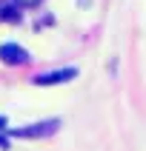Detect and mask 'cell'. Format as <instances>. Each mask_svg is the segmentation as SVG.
Instances as JSON below:
<instances>
[{
    "mask_svg": "<svg viewBox=\"0 0 146 151\" xmlns=\"http://www.w3.org/2000/svg\"><path fill=\"white\" fill-rule=\"evenodd\" d=\"M0 148H9V140H6V137H0Z\"/></svg>",
    "mask_w": 146,
    "mask_h": 151,
    "instance_id": "cell-7",
    "label": "cell"
},
{
    "mask_svg": "<svg viewBox=\"0 0 146 151\" xmlns=\"http://www.w3.org/2000/svg\"><path fill=\"white\" fill-rule=\"evenodd\" d=\"M17 3H20V6H34L37 0H17Z\"/></svg>",
    "mask_w": 146,
    "mask_h": 151,
    "instance_id": "cell-5",
    "label": "cell"
},
{
    "mask_svg": "<svg viewBox=\"0 0 146 151\" xmlns=\"http://www.w3.org/2000/svg\"><path fill=\"white\" fill-rule=\"evenodd\" d=\"M6 126H9V123H6V117H0V131H6Z\"/></svg>",
    "mask_w": 146,
    "mask_h": 151,
    "instance_id": "cell-6",
    "label": "cell"
},
{
    "mask_svg": "<svg viewBox=\"0 0 146 151\" xmlns=\"http://www.w3.org/2000/svg\"><path fill=\"white\" fill-rule=\"evenodd\" d=\"M3 12H0V17H9V20H17V14H15V9L12 6H0Z\"/></svg>",
    "mask_w": 146,
    "mask_h": 151,
    "instance_id": "cell-4",
    "label": "cell"
},
{
    "mask_svg": "<svg viewBox=\"0 0 146 151\" xmlns=\"http://www.w3.org/2000/svg\"><path fill=\"white\" fill-rule=\"evenodd\" d=\"M77 77V68L75 66H66V68H57V71H43L32 80L34 86H60V83H69Z\"/></svg>",
    "mask_w": 146,
    "mask_h": 151,
    "instance_id": "cell-2",
    "label": "cell"
},
{
    "mask_svg": "<svg viewBox=\"0 0 146 151\" xmlns=\"http://www.w3.org/2000/svg\"><path fill=\"white\" fill-rule=\"evenodd\" d=\"M57 128H60V120H43V123H32V126L12 128L9 134L20 137V140H43V137H52Z\"/></svg>",
    "mask_w": 146,
    "mask_h": 151,
    "instance_id": "cell-1",
    "label": "cell"
},
{
    "mask_svg": "<svg viewBox=\"0 0 146 151\" xmlns=\"http://www.w3.org/2000/svg\"><path fill=\"white\" fill-rule=\"evenodd\" d=\"M0 60L6 63V66H26L32 54L23 49V46H17V43H3L0 46Z\"/></svg>",
    "mask_w": 146,
    "mask_h": 151,
    "instance_id": "cell-3",
    "label": "cell"
}]
</instances>
